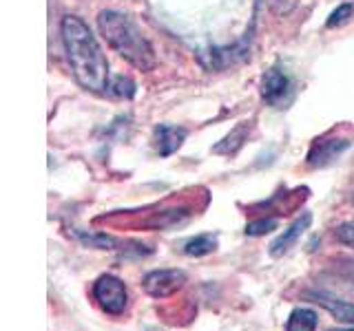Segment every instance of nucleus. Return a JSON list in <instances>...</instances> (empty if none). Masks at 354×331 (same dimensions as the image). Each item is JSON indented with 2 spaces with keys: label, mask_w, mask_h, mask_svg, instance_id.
<instances>
[{
  "label": "nucleus",
  "mask_w": 354,
  "mask_h": 331,
  "mask_svg": "<svg viewBox=\"0 0 354 331\" xmlns=\"http://www.w3.org/2000/svg\"><path fill=\"white\" fill-rule=\"evenodd\" d=\"M186 283V274L182 270H155L144 276V292L153 298H166L175 294Z\"/></svg>",
  "instance_id": "5"
},
{
  "label": "nucleus",
  "mask_w": 354,
  "mask_h": 331,
  "mask_svg": "<svg viewBox=\"0 0 354 331\" xmlns=\"http://www.w3.org/2000/svg\"><path fill=\"white\" fill-rule=\"evenodd\" d=\"M310 221H313V214H308V212H306L301 219H297L290 228L283 230V234H279V237H277V239L270 243V254H272L274 259H277V257H283V254L295 245L297 239L301 237L304 232L308 230Z\"/></svg>",
  "instance_id": "8"
},
{
  "label": "nucleus",
  "mask_w": 354,
  "mask_h": 331,
  "mask_svg": "<svg viewBox=\"0 0 354 331\" xmlns=\"http://www.w3.org/2000/svg\"><path fill=\"white\" fill-rule=\"evenodd\" d=\"M350 18H354V5H352V3H343V5H339V7L330 14V18H328V27H330V29H332V27H341V25H346V22H348Z\"/></svg>",
  "instance_id": "14"
},
{
  "label": "nucleus",
  "mask_w": 354,
  "mask_h": 331,
  "mask_svg": "<svg viewBox=\"0 0 354 331\" xmlns=\"http://www.w3.org/2000/svg\"><path fill=\"white\" fill-rule=\"evenodd\" d=\"M317 325H319V316L315 309L297 307L288 316L286 331H317Z\"/></svg>",
  "instance_id": "10"
},
{
  "label": "nucleus",
  "mask_w": 354,
  "mask_h": 331,
  "mask_svg": "<svg viewBox=\"0 0 354 331\" xmlns=\"http://www.w3.org/2000/svg\"><path fill=\"white\" fill-rule=\"evenodd\" d=\"M186 139V130L184 128H175V126H160L158 128V150L162 157H169L177 148L182 146Z\"/></svg>",
  "instance_id": "9"
},
{
  "label": "nucleus",
  "mask_w": 354,
  "mask_h": 331,
  "mask_svg": "<svg viewBox=\"0 0 354 331\" xmlns=\"http://www.w3.org/2000/svg\"><path fill=\"white\" fill-rule=\"evenodd\" d=\"M261 97L266 104H270L272 108H283L292 97V82L288 73L279 66L266 71L261 80Z\"/></svg>",
  "instance_id": "4"
},
{
  "label": "nucleus",
  "mask_w": 354,
  "mask_h": 331,
  "mask_svg": "<svg viewBox=\"0 0 354 331\" xmlns=\"http://www.w3.org/2000/svg\"><path fill=\"white\" fill-rule=\"evenodd\" d=\"M97 27L106 44L120 58H124L129 64H133L140 71L155 69V62L158 60H155V51L151 47V42L129 16L111 9L102 11L97 16Z\"/></svg>",
  "instance_id": "2"
},
{
  "label": "nucleus",
  "mask_w": 354,
  "mask_h": 331,
  "mask_svg": "<svg viewBox=\"0 0 354 331\" xmlns=\"http://www.w3.org/2000/svg\"><path fill=\"white\" fill-rule=\"evenodd\" d=\"M332 331H354V329H332Z\"/></svg>",
  "instance_id": "18"
},
{
  "label": "nucleus",
  "mask_w": 354,
  "mask_h": 331,
  "mask_svg": "<svg viewBox=\"0 0 354 331\" xmlns=\"http://www.w3.org/2000/svg\"><path fill=\"white\" fill-rule=\"evenodd\" d=\"M350 146L346 139H317L308 152V166L310 168H326L328 163L341 157V152Z\"/></svg>",
  "instance_id": "6"
},
{
  "label": "nucleus",
  "mask_w": 354,
  "mask_h": 331,
  "mask_svg": "<svg viewBox=\"0 0 354 331\" xmlns=\"http://www.w3.org/2000/svg\"><path fill=\"white\" fill-rule=\"evenodd\" d=\"M93 298L97 301L100 309L106 312L109 316H120L124 314L129 305V292L127 285L122 283L118 276L104 274L93 283Z\"/></svg>",
  "instance_id": "3"
},
{
  "label": "nucleus",
  "mask_w": 354,
  "mask_h": 331,
  "mask_svg": "<svg viewBox=\"0 0 354 331\" xmlns=\"http://www.w3.org/2000/svg\"><path fill=\"white\" fill-rule=\"evenodd\" d=\"M60 33L77 84L91 93H106L111 82L109 62L86 22L77 16H64Z\"/></svg>",
  "instance_id": "1"
},
{
  "label": "nucleus",
  "mask_w": 354,
  "mask_h": 331,
  "mask_svg": "<svg viewBox=\"0 0 354 331\" xmlns=\"http://www.w3.org/2000/svg\"><path fill=\"white\" fill-rule=\"evenodd\" d=\"M217 250V237L213 234H199L191 241L184 243L182 252L188 254V257H206V254Z\"/></svg>",
  "instance_id": "11"
},
{
  "label": "nucleus",
  "mask_w": 354,
  "mask_h": 331,
  "mask_svg": "<svg viewBox=\"0 0 354 331\" xmlns=\"http://www.w3.org/2000/svg\"><path fill=\"white\" fill-rule=\"evenodd\" d=\"M268 3H270V7L274 9V14L286 16V14H290V11L295 9L297 0H268Z\"/></svg>",
  "instance_id": "17"
},
{
  "label": "nucleus",
  "mask_w": 354,
  "mask_h": 331,
  "mask_svg": "<svg viewBox=\"0 0 354 331\" xmlns=\"http://www.w3.org/2000/svg\"><path fill=\"white\" fill-rule=\"evenodd\" d=\"M277 228V221L274 219H259V221H252V223L246 225V234L248 237H263L272 232Z\"/></svg>",
  "instance_id": "15"
},
{
  "label": "nucleus",
  "mask_w": 354,
  "mask_h": 331,
  "mask_svg": "<svg viewBox=\"0 0 354 331\" xmlns=\"http://www.w3.org/2000/svg\"><path fill=\"white\" fill-rule=\"evenodd\" d=\"M77 237H80V241L84 243V245L88 248H97V250H113L118 245L115 239H111L106 234H100V232H95V234H84V232H77Z\"/></svg>",
  "instance_id": "12"
},
{
  "label": "nucleus",
  "mask_w": 354,
  "mask_h": 331,
  "mask_svg": "<svg viewBox=\"0 0 354 331\" xmlns=\"http://www.w3.org/2000/svg\"><path fill=\"white\" fill-rule=\"evenodd\" d=\"M306 298H313V303L321 305L326 312L332 314V318H337L339 323L346 325H354V303L341 301V298H335L326 292H308Z\"/></svg>",
  "instance_id": "7"
},
{
  "label": "nucleus",
  "mask_w": 354,
  "mask_h": 331,
  "mask_svg": "<svg viewBox=\"0 0 354 331\" xmlns=\"http://www.w3.org/2000/svg\"><path fill=\"white\" fill-rule=\"evenodd\" d=\"M106 93L115 95V97H133V93H136V84H133L129 77L118 75V77H113V80L109 82Z\"/></svg>",
  "instance_id": "13"
},
{
  "label": "nucleus",
  "mask_w": 354,
  "mask_h": 331,
  "mask_svg": "<svg viewBox=\"0 0 354 331\" xmlns=\"http://www.w3.org/2000/svg\"><path fill=\"white\" fill-rule=\"evenodd\" d=\"M352 203H354V194H352Z\"/></svg>",
  "instance_id": "19"
},
{
  "label": "nucleus",
  "mask_w": 354,
  "mask_h": 331,
  "mask_svg": "<svg viewBox=\"0 0 354 331\" xmlns=\"http://www.w3.org/2000/svg\"><path fill=\"white\" fill-rule=\"evenodd\" d=\"M335 237L339 243L348 248H354V223H343L335 230Z\"/></svg>",
  "instance_id": "16"
}]
</instances>
